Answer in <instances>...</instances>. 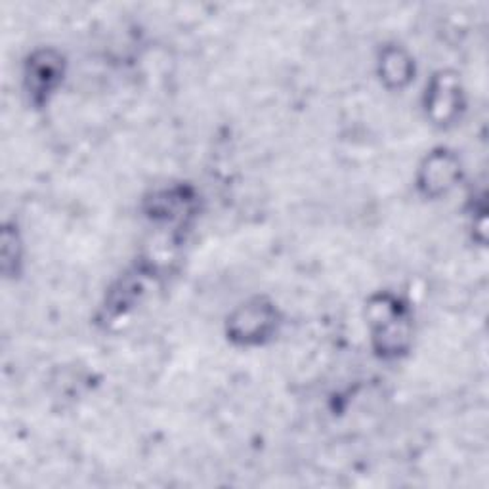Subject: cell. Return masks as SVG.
<instances>
[{
    "instance_id": "2",
    "label": "cell",
    "mask_w": 489,
    "mask_h": 489,
    "mask_svg": "<svg viewBox=\"0 0 489 489\" xmlns=\"http://www.w3.org/2000/svg\"><path fill=\"white\" fill-rule=\"evenodd\" d=\"M272 321H273V316L268 306L253 304L235 319L237 329L234 333L237 337H244V340L258 338V337L263 338L272 329Z\"/></svg>"
},
{
    "instance_id": "1",
    "label": "cell",
    "mask_w": 489,
    "mask_h": 489,
    "mask_svg": "<svg viewBox=\"0 0 489 489\" xmlns=\"http://www.w3.org/2000/svg\"><path fill=\"white\" fill-rule=\"evenodd\" d=\"M377 316L373 318L374 325V337L383 340V350L398 352L401 348V340L405 338V318L403 312L396 304H384L383 308L377 306Z\"/></svg>"
},
{
    "instance_id": "3",
    "label": "cell",
    "mask_w": 489,
    "mask_h": 489,
    "mask_svg": "<svg viewBox=\"0 0 489 489\" xmlns=\"http://www.w3.org/2000/svg\"><path fill=\"white\" fill-rule=\"evenodd\" d=\"M60 80V60H52L51 54H42L29 65V88L32 96L48 94Z\"/></svg>"
}]
</instances>
